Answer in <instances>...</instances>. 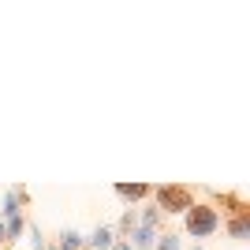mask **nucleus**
I'll return each mask as SVG.
<instances>
[{"mask_svg":"<svg viewBox=\"0 0 250 250\" xmlns=\"http://www.w3.org/2000/svg\"><path fill=\"white\" fill-rule=\"evenodd\" d=\"M153 206L161 209V217H165V213L183 217V213L194 206V198H190V190L183 187V183H161V187H153Z\"/></svg>","mask_w":250,"mask_h":250,"instance_id":"obj_2","label":"nucleus"},{"mask_svg":"<svg viewBox=\"0 0 250 250\" xmlns=\"http://www.w3.org/2000/svg\"><path fill=\"white\" fill-rule=\"evenodd\" d=\"M30 202V190L26 187H11L8 194H4V202H0V220L8 217H22V206Z\"/></svg>","mask_w":250,"mask_h":250,"instance_id":"obj_3","label":"nucleus"},{"mask_svg":"<svg viewBox=\"0 0 250 250\" xmlns=\"http://www.w3.org/2000/svg\"><path fill=\"white\" fill-rule=\"evenodd\" d=\"M4 231H8V247L11 243H19L26 235V217H8L4 220Z\"/></svg>","mask_w":250,"mask_h":250,"instance_id":"obj_8","label":"nucleus"},{"mask_svg":"<svg viewBox=\"0 0 250 250\" xmlns=\"http://www.w3.org/2000/svg\"><path fill=\"white\" fill-rule=\"evenodd\" d=\"M116 198H124L127 202V209L135 206V202H142V198H149V194H153V187H149V183H116Z\"/></svg>","mask_w":250,"mask_h":250,"instance_id":"obj_4","label":"nucleus"},{"mask_svg":"<svg viewBox=\"0 0 250 250\" xmlns=\"http://www.w3.org/2000/svg\"><path fill=\"white\" fill-rule=\"evenodd\" d=\"M153 250H183V239H179V235H172V231H157Z\"/></svg>","mask_w":250,"mask_h":250,"instance_id":"obj_9","label":"nucleus"},{"mask_svg":"<svg viewBox=\"0 0 250 250\" xmlns=\"http://www.w3.org/2000/svg\"><path fill=\"white\" fill-rule=\"evenodd\" d=\"M183 228H187L190 239H209L220 231V209L209 206V202H194V206L183 213Z\"/></svg>","mask_w":250,"mask_h":250,"instance_id":"obj_1","label":"nucleus"},{"mask_svg":"<svg viewBox=\"0 0 250 250\" xmlns=\"http://www.w3.org/2000/svg\"><path fill=\"white\" fill-rule=\"evenodd\" d=\"M228 235H231V239H250V209H243V213H231V220H228Z\"/></svg>","mask_w":250,"mask_h":250,"instance_id":"obj_6","label":"nucleus"},{"mask_svg":"<svg viewBox=\"0 0 250 250\" xmlns=\"http://www.w3.org/2000/svg\"><path fill=\"white\" fill-rule=\"evenodd\" d=\"M190 250H202V247H190Z\"/></svg>","mask_w":250,"mask_h":250,"instance_id":"obj_16","label":"nucleus"},{"mask_svg":"<svg viewBox=\"0 0 250 250\" xmlns=\"http://www.w3.org/2000/svg\"><path fill=\"white\" fill-rule=\"evenodd\" d=\"M112 250H131V243H127V239H116V243H112Z\"/></svg>","mask_w":250,"mask_h":250,"instance_id":"obj_13","label":"nucleus"},{"mask_svg":"<svg viewBox=\"0 0 250 250\" xmlns=\"http://www.w3.org/2000/svg\"><path fill=\"white\" fill-rule=\"evenodd\" d=\"M138 224H142V228H161V209H157V206H146V209H142V213H138Z\"/></svg>","mask_w":250,"mask_h":250,"instance_id":"obj_10","label":"nucleus"},{"mask_svg":"<svg viewBox=\"0 0 250 250\" xmlns=\"http://www.w3.org/2000/svg\"><path fill=\"white\" fill-rule=\"evenodd\" d=\"M83 250H86V247H83Z\"/></svg>","mask_w":250,"mask_h":250,"instance_id":"obj_17","label":"nucleus"},{"mask_svg":"<svg viewBox=\"0 0 250 250\" xmlns=\"http://www.w3.org/2000/svg\"><path fill=\"white\" fill-rule=\"evenodd\" d=\"M138 228V213L135 209H124V213H120V224H116V239H127V235H131V231Z\"/></svg>","mask_w":250,"mask_h":250,"instance_id":"obj_7","label":"nucleus"},{"mask_svg":"<svg viewBox=\"0 0 250 250\" xmlns=\"http://www.w3.org/2000/svg\"><path fill=\"white\" fill-rule=\"evenodd\" d=\"M45 250H56V247H45Z\"/></svg>","mask_w":250,"mask_h":250,"instance_id":"obj_15","label":"nucleus"},{"mask_svg":"<svg viewBox=\"0 0 250 250\" xmlns=\"http://www.w3.org/2000/svg\"><path fill=\"white\" fill-rule=\"evenodd\" d=\"M26 235H30V247H34V250H45V247H49V243H45V235H42V228H38V224H26Z\"/></svg>","mask_w":250,"mask_h":250,"instance_id":"obj_12","label":"nucleus"},{"mask_svg":"<svg viewBox=\"0 0 250 250\" xmlns=\"http://www.w3.org/2000/svg\"><path fill=\"white\" fill-rule=\"evenodd\" d=\"M112 243H116L112 224H97V228L86 235V250H112Z\"/></svg>","mask_w":250,"mask_h":250,"instance_id":"obj_5","label":"nucleus"},{"mask_svg":"<svg viewBox=\"0 0 250 250\" xmlns=\"http://www.w3.org/2000/svg\"><path fill=\"white\" fill-rule=\"evenodd\" d=\"M0 247H8V231H4V220H0Z\"/></svg>","mask_w":250,"mask_h":250,"instance_id":"obj_14","label":"nucleus"},{"mask_svg":"<svg viewBox=\"0 0 250 250\" xmlns=\"http://www.w3.org/2000/svg\"><path fill=\"white\" fill-rule=\"evenodd\" d=\"M217 202H220V206H228V213H243V209H247L239 194H228V190H220V194H217Z\"/></svg>","mask_w":250,"mask_h":250,"instance_id":"obj_11","label":"nucleus"}]
</instances>
